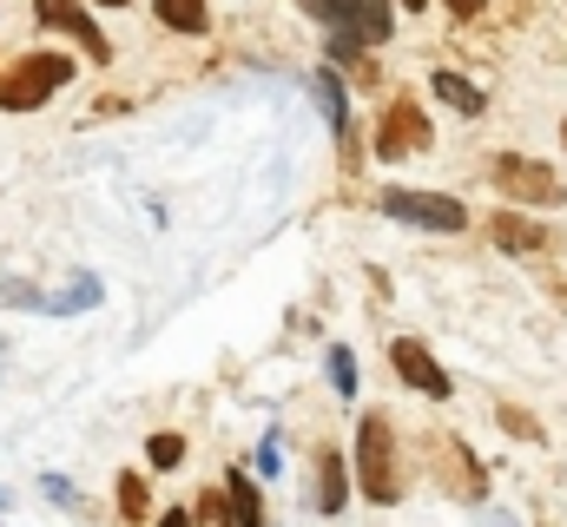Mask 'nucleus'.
I'll return each instance as SVG.
<instances>
[{
  "instance_id": "nucleus-1",
  "label": "nucleus",
  "mask_w": 567,
  "mask_h": 527,
  "mask_svg": "<svg viewBox=\"0 0 567 527\" xmlns=\"http://www.w3.org/2000/svg\"><path fill=\"white\" fill-rule=\"evenodd\" d=\"M297 7L330 27V60H357L390 40V0H297Z\"/></svg>"
},
{
  "instance_id": "nucleus-2",
  "label": "nucleus",
  "mask_w": 567,
  "mask_h": 527,
  "mask_svg": "<svg viewBox=\"0 0 567 527\" xmlns=\"http://www.w3.org/2000/svg\"><path fill=\"white\" fill-rule=\"evenodd\" d=\"M357 475H363V495L370 502H396L403 495V475H396V428L383 409H363L357 415Z\"/></svg>"
},
{
  "instance_id": "nucleus-3",
  "label": "nucleus",
  "mask_w": 567,
  "mask_h": 527,
  "mask_svg": "<svg viewBox=\"0 0 567 527\" xmlns=\"http://www.w3.org/2000/svg\"><path fill=\"white\" fill-rule=\"evenodd\" d=\"M73 80V53H20L0 73V113H33Z\"/></svg>"
},
{
  "instance_id": "nucleus-4",
  "label": "nucleus",
  "mask_w": 567,
  "mask_h": 527,
  "mask_svg": "<svg viewBox=\"0 0 567 527\" xmlns=\"http://www.w3.org/2000/svg\"><path fill=\"white\" fill-rule=\"evenodd\" d=\"M488 185L515 205H567V185L542 165V158H522V152H495L488 158Z\"/></svg>"
},
{
  "instance_id": "nucleus-5",
  "label": "nucleus",
  "mask_w": 567,
  "mask_h": 527,
  "mask_svg": "<svg viewBox=\"0 0 567 527\" xmlns=\"http://www.w3.org/2000/svg\"><path fill=\"white\" fill-rule=\"evenodd\" d=\"M429 138H435V126H429L423 100L403 86V93H390V106H383V120H377V158H416V152H429Z\"/></svg>"
},
{
  "instance_id": "nucleus-6",
  "label": "nucleus",
  "mask_w": 567,
  "mask_h": 527,
  "mask_svg": "<svg viewBox=\"0 0 567 527\" xmlns=\"http://www.w3.org/2000/svg\"><path fill=\"white\" fill-rule=\"evenodd\" d=\"M383 211L396 225H416V231H468V205L449 198V192H410V185H390L383 192Z\"/></svg>"
},
{
  "instance_id": "nucleus-7",
  "label": "nucleus",
  "mask_w": 567,
  "mask_h": 527,
  "mask_svg": "<svg viewBox=\"0 0 567 527\" xmlns=\"http://www.w3.org/2000/svg\"><path fill=\"white\" fill-rule=\"evenodd\" d=\"M429 462H435V482H442L455 502H482V495H488V468L468 455L462 435H429Z\"/></svg>"
},
{
  "instance_id": "nucleus-8",
  "label": "nucleus",
  "mask_w": 567,
  "mask_h": 527,
  "mask_svg": "<svg viewBox=\"0 0 567 527\" xmlns=\"http://www.w3.org/2000/svg\"><path fill=\"white\" fill-rule=\"evenodd\" d=\"M33 13H40V27H53V33H73L80 46H86V60H113V40L93 27V13L80 7V0H33Z\"/></svg>"
},
{
  "instance_id": "nucleus-9",
  "label": "nucleus",
  "mask_w": 567,
  "mask_h": 527,
  "mask_svg": "<svg viewBox=\"0 0 567 527\" xmlns=\"http://www.w3.org/2000/svg\"><path fill=\"white\" fill-rule=\"evenodd\" d=\"M488 238H495L502 251H515V258H548V251H561V238H555L548 225L522 218V211H495V218H488Z\"/></svg>"
},
{
  "instance_id": "nucleus-10",
  "label": "nucleus",
  "mask_w": 567,
  "mask_h": 527,
  "mask_svg": "<svg viewBox=\"0 0 567 527\" xmlns=\"http://www.w3.org/2000/svg\"><path fill=\"white\" fill-rule=\"evenodd\" d=\"M390 363H396V376H403L410 390H423V395H449L455 390L449 370L429 356V343H416V337H396V343H390Z\"/></svg>"
},
{
  "instance_id": "nucleus-11",
  "label": "nucleus",
  "mask_w": 567,
  "mask_h": 527,
  "mask_svg": "<svg viewBox=\"0 0 567 527\" xmlns=\"http://www.w3.org/2000/svg\"><path fill=\"white\" fill-rule=\"evenodd\" d=\"M429 86H435V100H442V106H455L462 120H475V113H488V93H482L475 80H462V73H449V66H435V80H429Z\"/></svg>"
},
{
  "instance_id": "nucleus-12",
  "label": "nucleus",
  "mask_w": 567,
  "mask_h": 527,
  "mask_svg": "<svg viewBox=\"0 0 567 527\" xmlns=\"http://www.w3.org/2000/svg\"><path fill=\"white\" fill-rule=\"evenodd\" d=\"M343 475H350V468H343V455L323 442V448H317V515H337V508H343V495H350V482H343Z\"/></svg>"
},
{
  "instance_id": "nucleus-13",
  "label": "nucleus",
  "mask_w": 567,
  "mask_h": 527,
  "mask_svg": "<svg viewBox=\"0 0 567 527\" xmlns=\"http://www.w3.org/2000/svg\"><path fill=\"white\" fill-rule=\"evenodd\" d=\"M225 502H231V521L238 527H265V495H258V482L245 468L225 475Z\"/></svg>"
},
{
  "instance_id": "nucleus-14",
  "label": "nucleus",
  "mask_w": 567,
  "mask_h": 527,
  "mask_svg": "<svg viewBox=\"0 0 567 527\" xmlns=\"http://www.w3.org/2000/svg\"><path fill=\"white\" fill-rule=\"evenodd\" d=\"M152 13H158L172 33H205V27H212V7H205V0H152Z\"/></svg>"
},
{
  "instance_id": "nucleus-15",
  "label": "nucleus",
  "mask_w": 567,
  "mask_h": 527,
  "mask_svg": "<svg viewBox=\"0 0 567 527\" xmlns=\"http://www.w3.org/2000/svg\"><path fill=\"white\" fill-rule=\"evenodd\" d=\"M495 422H502V428H508L515 442H542V435H548V428H542V422H535L528 409H515V402H495Z\"/></svg>"
},
{
  "instance_id": "nucleus-16",
  "label": "nucleus",
  "mask_w": 567,
  "mask_h": 527,
  "mask_svg": "<svg viewBox=\"0 0 567 527\" xmlns=\"http://www.w3.org/2000/svg\"><path fill=\"white\" fill-rule=\"evenodd\" d=\"M310 86H317V100H323V120H330V126H337V132L350 126V106H343V86H337L330 73H317Z\"/></svg>"
},
{
  "instance_id": "nucleus-17",
  "label": "nucleus",
  "mask_w": 567,
  "mask_h": 527,
  "mask_svg": "<svg viewBox=\"0 0 567 527\" xmlns=\"http://www.w3.org/2000/svg\"><path fill=\"white\" fill-rule=\"evenodd\" d=\"M120 515H126V521H145V515H152V502H145V475H120Z\"/></svg>"
},
{
  "instance_id": "nucleus-18",
  "label": "nucleus",
  "mask_w": 567,
  "mask_h": 527,
  "mask_svg": "<svg viewBox=\"0 0 567 527\" xmlns=\"http://www.w3.org/2000/svg\"><path fill=\"white\" fill-rule=\"evenodd\" d=\"M192 521L198 527H231V502H225V488H218V495H198V502H192Z\"/></svg>"
},
{
  "instance_id": "nucleus-19",
  "label": "nucleus",
  "mask_w": 567,
  "mask_h": 527,
  "mask_svg": "<svg viewBox=\"0 0 567 527\" xmlns=\"http://www.w3.org/2000/svg\"><path fill=\"white\" fill-rule=\"evenodd\" d=\"M145 462H152V468H178V462H185V435H152V442H145Z\"/></svg>"
},
{
  "instance_id": "nucleus-20",
  "label": "nucleus",
  "mask_w": 567,
  "mask_h": 527,
  "mask_svg": "<svg viewBox=\"0 0 567 527\" xmlns=\"http://www.w3.org/2000/svg\"><path fill=\"white\" fill-rule=\"evenodd\" d=\"M330 383H337V395H350V390H357V356H350L343 343L330 350Z\"/></svg>"
},
{
  "instance_id": "nucleus-21",
  "label": "nucleus",
  "mask_w": 567,
  "mask_h": 527,
  "mask_svg": "<svg viewBox=\"0 0 567 527\" xmlns=\"http://www.w3.org/2000/svg\"><path fill=\"white\" fill-rule=\"evenodd\" d=\"M449 7H455V13H462V20H475V13H482V7H488V0H449Z\"/></svg>"
},
{
  "instance_id": "nucleus-22",
  "label": "nucleus",
  "mask_w": 567,
  "mask_h": 527,
  "mask_svg": "<svg viewBox=\"0 0 567 527\" xmlns=\"http://www.w3.org/2000/svg\"><path fill=\"white\" fill-rule=\"evenodd\" d=\"M158 527H198V521H192L185 508H172V515H165V521H158Z\"/></svg>"
},
{
  "instance_id": "nucleus-23",
  "label": "nucleus",
  "mask_w": 567,
  "mask_h": 527,
  "mask_svg": "<svg viewBox=\"0 0 567 527\" xmlns=\"http://www.w3.org/2000/svg\"><path fill=\"white\" fill-rule=\"evenodd\" d=\"M423 7H429V0H403V13H423Z\"/></svg>"
},
{
  "instance_id": "nucleus-24",
  "label": "nucleus",
  "mask_w": 567,
  "mask_h": 527,
  "mask_svg": "<svg viewBox=\"0 0 567 527\" xmlns=\"http://www.w3.org/2000/svg\"><path fill=\"white\" fill-rule=\"evenodd\" d=\"M100 7H126V0H100Z\"/></svg>"
},
{
  "instance_id": "nucleus-25",
  "label": "nucleus",
  "mask_w": 567,
  "mask_h": 527,
  "mask_svg": "<svg viewBox=\"0 0 567 527\" xmlns=\"http://www.w3.org/2000/svg\"><path fill=\"white\" fill-rule=\"evenodd\" d=\"M561 145H567V126H561Z\"/></svg>"
}]
</instances>
